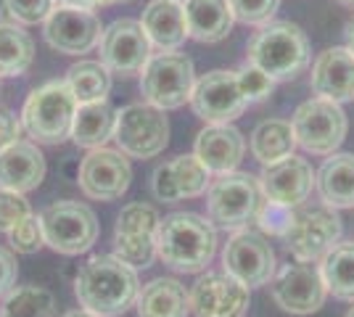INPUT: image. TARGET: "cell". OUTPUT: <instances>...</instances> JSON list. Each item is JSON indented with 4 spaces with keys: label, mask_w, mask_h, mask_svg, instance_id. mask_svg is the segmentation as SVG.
Listing matches in <instances>:
<instances>
[{
    "label": "cell",
    "mask_w": 354,
    "mask_h": 317,
    "mask_svg": "<svg viewBox=\"0 0 354 317\" xmlns=\"http://www.w3.org/2000/svg\"><path fill=\"white\" fill-rule=\"evenodd\" d=\"M74 294L82 309L98 317H117L138 302L140 280L138 272L114 254H95L77 272Z\"/></svg>",
    "instance_id": "obj_1"
},
{
    "label": "cell",
    "mask_w": 354,
    "mask_h": 317,
    "mask_svg": "<svg viewBox=\"0 0 354 317\" xmlns=\"http://www.w3.org/2000/svg\"><path fill=\"white\" fill-rule=\"evenodd\" d=\"M217 251V233L212 222L193 211L167 214L156 230V257L175 272H204Z\"/></svg>",
    "instance_id": "obj_2"
},
{
    "label": "cell",
    "mask_w": 354,
    "mask_h": 317,
    "mask_svg": "<svg viewBox=\"0 0 354 317\" xmlns=\"http://www.w3.org/2000/svg\"><path fill=\"white\" fill-rule=\"evenodd\" d=\"M249 64L262 69L270 79H296L310 66V40L294 21H270L251 37Z\"/></svg>",
    "instance_id": "obj_3"
},
{
    "label": "cell",
    "mask_w": 354,
    "mask_h": 317,
    "mask_svg": "<svg viewBox=\"0 0 354 317\" xmlns=\"http://www.w3.org/2000/svg\"><path fill=\"white\" fill-rule=\"evenodd\" d=\"M77 98L64 79L45 82L32 90L21 108V127L37 143H61L72 135Z\"/></svg>",
    "instance_id": "obj_4"
},
{
    "label": "cell",
    "mask_w": 354,
    "mask_h": 317,
    "mask_svg": "<svg viewBox=\"0 0 354 317\" xmlns=\"http://www.w3.org/2000/svg\"><path fill=\"white\" fill-rule=\"evenodd\" d=\"M341 225L339 209L328 204H315V206H296L291 217V227L283 236L286 249L291 257L299 262H320V259L341 241Z\"/></svg>",
    "instance_id": "obj_5"
},
{
    "label": "cell",
    "mask_w": 354,
    "mask_h": 317,
    "mask_svg": "<svg viewBox=\"0 0 354 317\" xmlns=\"http://www.w3.org/2000/svg\"><path fill=\"white\" fill-rule=\"evenodd\" d=\"M259 180L249 172H227L217 175L207 191V214L209 222L222 230H243L254 222L259 206Z\"/></svg>",
    "instance_id": "obj_6"
},
{
    "label": "cell",
    "mask_w": 354,
    "mask_h": 317,
    "mask_svg": "<svg viewBox=\"0 0 354 317\" xmlns=\"http://www.w3.org/2000/svg\"><path fill=\"white\" fill-rule=\"evenodd\" d=\"M193 85H196L193 61L175 50L151 56L140 75V90L146 104L156 106L162 111H172L191 104Z\"/></svg>",
    "instance_id": "obj_7"
},
{
    "label": "cell",
    "mask_w": 354,
    "mask_h": 317,
    "mask_svg": "<svg viewBox=\"0 0 354 317\" xmlns=\"http://www.w3.org/2000/svg\"><path fill=\"white\" fill-rule=\"evenodd\" d=\"M291 127H294L296 143L307 153L330 156V153L339 151V146L344 143L349 122H346L341 104L315 95L294 111Z\"/></svg>",
    "instance_id": "obj_8"
},
{
    "label": "cell",
    "mask_w": 354,
    "mask_h": 317,
    "mask_svg": "<svg viewBox=\"0 0 354 317\" xmlns=\"http://www.w3.org/2000/svg\"><path fill=\"white\" fill-rule=\"evenodd\" d=\"M40 222L45 246L66 257L85 254L98 238V220L93 209L80 201H53L40 211Z\"/></svg>",
    "instance_id": "obj_9"
},
{
    "label": "cell",
    "mask_w": 354,
    "mask_h": 317,
    "mask_svg": "<svg viewBox=\"0 0 354 317\" xmlns=\"http://www.w3.org/2000/svg\"><path fill=\"white\" fill-rule=\"evenodd\" d=\"M114 140L119 151L133 159H153L169 143V122L162 108L151 104H130L117 111Z\"/></svg>",
    "instance_id": "obj_10"
},
{
    "label": "cell",
    "mask_w": 354,
    "mask_h": 317,
    "mask_svg": "<svg viewBox=\"0 0 354 317\" xmlns=\"http://www.w3.org/2000/svg\"><path fill=\"white\" fill-rule=\"evenodd\" d=\"M270 294L283 312L291 315H312L325 304L328 286L323 280V272L317 262H288L281 265L272 280Z\"/></svg>",
    "instance_id": "obj_11"
},
{
    "label": "cell",
    "mask_w": 354,
    "mask_h": 317,
    "mask_svg": "<svg viewBox=\"0 0 354 317\" xmlns=\"http://www.w3.org/2000/svg\"><path fill=\"white\" fill-rule=\"evenodd\" d=\"M222 270L230 272L243 286H267L278 270L275 251L262 233L254 230H236L222 251Z\"/></svg>",
    "instance_id": "obj_12"
},
{
    "label": "cell",
    "mask_w": 354,
    "mask_h": 317,
    "mask_svg": "<svg viewBox=\"0 0 354 317\" xmlns=\"http://www.w3.org/2000/svg\"><path fill=\"white\" fill-rule=\"evenodd\" d=\"M101 19L93 8H82L74 3H59L53 14L45 19V43L64 56H82L101 43Z\"/></svg>",
    "instance_id": "obj_13"
},
{
    "label": "cell",
    "mask_w": 354,
    "mask_h": 317,
    "mask_svg": "<svg viewBox=\"0 0 354 317\" xmlns=\"http://www.w3.org/2000/svg\"><path fill=\"white\" fill-rule=\"evenodd\" d=\"M101 61L111 75H138L153 56V46L146 30L135 19H117L101 35Z\"/></svg>",
    "instance_id": "obj_14"
},
{
    "label": "cell",
    "mask_w": 354,
    "mask_h": 317,
    "mask_svg": "<svg viewBox=\"0 0 354 317\" xmlns=\"http://www.w3.org/2000/svg\"><path fill=\"white\" fill-rule=\"evenodd\" d=\"M191 106L196 117H201L207 124H230L246 111L249 101L243 98V93L238 88L236 72L214 69L196 79Z\"/></svg>",
    "instance_id": "obj_15"
},
{
    "label": "cell",
    "mask_w": 354,
    "mask_h": 317,
    "mask_svg": "<svg viewBox=\"0 0 354 317\" xmlns=\"http://www.w3.org/2000/svg\"><path fill=\"white\" fill-rule=\"evenodd\" d=\"M133 180V166L127 156L114 148H93L82 159L77 172L80 191L93 201H117L127 193Z\"/></svg>",
    "instance_id": "obj_16"
},
{
    "label": "cell",
    "mask_w": 354,
    "mask_h": 317,
    "mask_svg": "<svg viewBox=\"0 0 354 317\" xmlns=\"http://www.w3.org/2000/svg\"><path fill=\"white\" fill-rule=\"evenodd\" d=\"M251 288L230 272H204L188 291L193 317H243L249 309Z\"/></svg>",
    "instance_id": "obj_17"
},
{
    "label": "cell",
    "mask_w": 354,
    "mask_h": 317,
    "mask_svg": "<svg viewBox=\"0 0 354 317\" xmlns=\"http://www.w3.org/2000/svg\"><path fill=\"white\" fill-rule=\"evenodd\" d=\"M259 180V191L267 201H275L283 206H301L307 204V198L312 196L315 185H317V172L312 169V164L301 156H286L275 164L262 166Z\"/></svg>",
    "instance_id": "obj_18"
},
{
    "label": "cell",
    "mask_w": 354,
    "mask_h": 317,
    "mask_svg": "<svg viewBox=\"0 0 354 317\" xmlns=\"http://www.w3.org/2000/svg\"><path fill=\"white\" fill-rule=\"evenodd\" d=\"M209 185H212V172L193 153L164 162L151 175V193L164 204L198 198L201 193H207Z\"/></svg>",
    "instance_id": "obj_19"
},
{
    "label": "cell",
    "mask_w": 354,
    "mask_h": 317,
    "mask_svg": "<svg viewBox=\"0 0 354 317\" xmlns=\"http://www.w3.org/2000/svg\"><path fill=\"white\" fill-rule=\"evenodd\" d=\"M312 93L344 104L354 98V53L349 48H328L312 64Z\"/></svg>",
    "instance_id": "obj_20"
},
{
    "label": "cell",
    "mask_w": 354,
    "mask_h": 317,
    "mask_svg": "<svg viewBox=\"0 0 354 317\" xmlns=\"http://www.w3.org/2000/svg\"><path fill=\"white\" fill-rule=\"evenodd\" d=\"M246 153V140L233 124H207L193 146V156L207 166L212 175L236 172Z\"/></svg>",
    "instance_id": "obj_21"
},
{
    "label": "cell",
    "mask_w": 354,
    "mask_h": 317,
    "mask_svg": "<svg viewBox=\"0 0 354 317\" xmlns=\"http://www.w3.org/2000/svg\"><path fill=\"white\" fill-rule=\"evenodd\" d=\"M45 177V156L37 143L16 140L0 151V188L30 193Z\"/></svg>",
    "instance_id": "obj_22"
},
{
    "label": "cell",
    "mask_w": 354,
    "mask_h": 317,
    "mask_svg": "<svg viewBox=\"0 0 354 317\" xmlns=\"http://www.w3.org/2000/svg\"><path fill=\"white\" fill-rule=\"evenodd\" d=\"M151 46L159 53H172L191 37L188 35V21L180 0H151L140 19Z\"/></svg>",
    "instance_id": "obj_23"
},
{
    "label": "cell",
    "mask_w": 354,
    "mask_h": 317,
    "mask_svg": "<svg viewBox=\"0 0 354 317\" xmlns=\"http://www.w3.org/2000/svg\"><path fill=\"white\" fill-rule=\"evenodd\" d=\"M183 11L188 21V35L198 43H220L236 24L227 0H185Z\"/></svg>",
    "instance_id": "obj_24"
},
{
    "label": "cell",
    "mask_w": 354,
    "mask_h": 317,
    "mask_svg": "<svg viewBox=\"0 0 354 317\" xmlns=\"http://www.w3.org/2000/svg\"><path fill=\"white\" fill-rule=\"evenodd\" d=\"M138 317H188V288L177 278H153L138 294Z\"/></svg>",
    "instance_id": "obj_25"
},
{
    "label": "cell",
    "mask_w": 354,
    "mask_h": 317,
    "mask_svg": "<svg viewBox=\"0 0 354 317\" xmlns=\"http://www.w3.org/2000/svg\"><path fill=\"white\" fill-rule=\"evenodd\" d=\"M320 201L333 209H354V153H330L317 172Z\"/></svg>",
    "instance_id": "obj_26"
},
{
    "label": "cell",
    "mask_w": 354,
    "mask_h": 317,
    "mask_svg": "<svg viewBox=\"0 0 354 317\" xmlns=\"http://www.w3.org/2000/svg\"><path fill=\"white\" fill-rule=\"evenodd\" d=\"M117 127V111L106 101L95 104H80L72 122V140L80 148H104L106 140L114 137Z\"/></svg>",
    "instance_id": "obj_27"
},
{
    "label": "cell",
    "mask_w": 354,
    "mask_h": 317,
    "mask_svg": "<svg viewBox=\"0 0 354 317\" xmlns=\"http://www.w3.org/2000/svg\"><path fill=\"white\" fill-rule=\"evenodd\" d=\"M249 146H251V156H254L262 166H267V164L281 162V159H286V156H291L299 143H296L291 122L265 119L254 127Z\"/></svg>",
    "instance_id": "obj_28"
},
{
    "label": "cell",
    "mask_w": 354,
    "mask_h": 317,
    "mask_svg": "<svg viewBox=\"0 0 354 317\" xmlns=\"http://www.w3.org/2000/svg\"><path fill=\"white\" fill-rule=\"evenodd\" d=\"M320 272L328 286V294H333L341 302L354 304V241H339L323 259Z\"/></svg>",
    "instance_id": "obj_29"
},
{
    "label": "cell",
    "mask_w": 354,
    "mask_h": 317,
    "mask_svg": "<svg viewBox=\"0 0 354 317\" xmlns=\"http://www.w3.org/2000/svg\"><path fill=\"white\" fill-rule=\"evenodd\" d=\"M35 61V43L21 24L0 21V79L24 75Z\"/></svg>",
    "instance_id": "obj_30"
},
{
    "label": "cell",
    "mask_w": 354,
    "mask_h": 317,
    "mask_svg": "<svg viewBox=\"0 0 354 317\" xmlns=\"http://www.w3.org/2000/svg\"><path fill=\"white\" fill-rule=\"evenodd\" d=\"M64 82L74 93L77 104L106 101V95L111 93V72L106 69L104 61H77L69 66Z\"/></svg>",
    "instance_id": "obj_31"
},
{
    "label": "cell",
    "mask_w": 354,
    "mask_h": 317,
    "mask_svg": "<svg viewBox=\"0 0 354 317\" xmlns=\"http://www.w3.org/2000/svg\"><path fill=\"white\" fill-rule=\"evenodd\" d=\"M53 294L40 286H19L11 288L3 304L0 317H53Z\"/></svg>",
    "instance_id": "obj_32"
},
{
    "label": "cell",
    "mask_w": 354,
    "mask_h": 317,
    "mask_svg": "<svg viewBox=\"0 0 354 317\" xmlns=\"http://www.w3.org/2000/svg\"><path fill=\"white\" fill-rule=\"evenodd\" d=\"M159 222H162L159 211L151 204L138 201V204H127L122 209V214L117 217V230L114 233H119V236H156Z\"/></svg>",
    "instance_id": "obj_33"
},
{
    "label": "cell",
    "mask_w": 354,
    "mask_h": 317,
    "mask_svg": "<svg viewBox=\"0 0 354 317\" xmlns=\"http://www.w3.org/2000/svg\"><path fill=\"white\" fill-rule=\"evenodd\" d=\"M114 257L133 270L148 267L156 259V236H119L114 233Z\"/></svg>",
    "instance_id": "obj_34"
},
{
    "label": "cell",
    "mask_w": 354,
    "mask_h": 317,
    "mask_svg": "<svg viewBox=\"0 0 354 317\" xmlns=\"http://www.w3.org/2000/svg\"><path fill=\"white\" fill-rule=\"evenodd\" d=\"M291 217H294V209L291 206H283V204H275V201H259L257 206V214H254V222L259 225V230L265 236H275V238H283L291 227Z\"/></svg>",
    "instance_id": "obj_35"
},
{
    "label": "cell",
    "mask_w": 354,
    "mask_h": 317,
    "mask_svg": "<svg viewBox=\"0 0 354 317\" xmlns=\"http://www.w3.org/2000/svg\"><path fill=\"white\" fill-rule=\"evenodd\" d=\"M8 243H11V249H14L16 254H35V251H40L45 246L40 214L24 217V220L8 233Z\"/></svg>",
    "instance_id": "obj_36"
},
{
    "label": "cell",
    "mask_w": 354,
    "mask_h": 317,
    "mask_svg": "<svg viewBox=\"0 0 354 317\" xmlns=\"http://www.w3.org/2000/svg\"><path fill=\"white\" fill-rule=\"evenodd\" d=\"M236 21L251 24V27H265L278 14L281 0H227Z\"/></svg>",
    "instance_id": "obj_37"
},
{
    "label": "cell",
    "mask_w": 354,
    "mask_h": 317,
    "mask_svg": "<svg viewBox=\"0 0 354 317\" xmlns=\"http://www.w3.org/2000/svg\"><path fill=\"white\" fill-rule=\"evenodd\" d=\"M236 77H238V88H241L243 98H246L249 104L267 101L272 88H275V79H270L262 69H257L249 61H246L241 69H236Z\"/></svg>",
    "instance_id": "obj_38"
},
{
    "label": "cell",
    "mask_w": 354,
    "mask_h": 317,
    "mask_svg": "<svg viewBox=\"0 0 354 317\" xmlns=\"http://www.w3.org/2000/svg\"><path fill=\"white\" fill-rule=\"evenodd\" d=\"M32 214L30 201L24 198V193H16L8 188H0V233H11L24 217Z\"/></svg>",
    "instance_id": "obj_39"
},
{
    "label": "cell",
    "mask_w": 354,
    "mask_h": 317,
    "mask_svg": "<svg viewBox=\"0 0 354 317\" xmlns=\"http://www.w3.org/2000/svg\"><path fill=\"white\" fill-rule=\"evenodd\" d=\"M53 8L56 0H6V11L16 24H45Z\"/></svg>",
    "instance_id": "obj_40"
},
{
    "label": "cell",
    "mask_w": 354,
    "mask_h": 317,
    "mask_svg": "<svg viewBox=\"0 0 354 317\" xmlns=\"http://www.w3.org/2000/svg\"><path fill=\"white\" fill-rule=\"evenodd\" d=\"M16 275H19V265H16L14 249L0 246V296H6L14 288Z\"/></svg>",
    "instance_id": "obj_41"
},
{
    "label": "cell",
    "mask_w": 354,
    "mask_h": 317,
    "mask_svg": "<svg viewBox=\"0 0 354 317\" xmlns=\"http://www.w3.org/2000/svg\"><path fill=\"white\" fill-rule=\"evenodd\" d=\"M21 119H16V114L11 108H3L0 106V151L6 146H11L16 140H21Z\"/></svg>",
    "instance_id": "obj_42"
},
{
    "label": "cell",
    "mask_w": 354,
    "mask_h": 317,
    "mask_svg": "<svg viewBox=\"0 0 354 317\" xmlns=\"http://www.w3.org/2000/svg\"><path fill=\"white\" fill-rule=\"evenodd\" d=\"M64 3H74L82 8H101V6H114V3H127V0H64Z\"/></svg>",
    "instance_id": "obj_43"
},
{
    "label": "cell",
    "mask_w": 354,
    "mask_h": 317,
    "mask_svg": "<svg viewBox=\"0 0 354 317\" xmlns=\"http://www.w3.org/2000/svg\"><path fill=\"white\" fill-rule=\"evenodd\" d=\"M344 35H346V48L354 53V19L346 24V30H344Z\"/></svg>",
    "instance_id": "obj_44"
},
{
    "label": "cell",
    "mask_w": 354,
    "mask_h": 317,
    "mask_svg": "<svg viewBox=\"0 0 354 317\" xmlns=\"http://www.w3.org/2000/svg\"><path fill=\"white\" fill-rule=\"evenodd\" d=\"M61 317H98V315H93L88 309H72V312H66V315H61Z\"/></svg>",
    "instance_id": "obj_45"
},
{
    "label": "cell",
    "mask_w": 354,
    "mask_h": 317,
    "mask_svg": "<svg viewBox=\"0 0 354 317\" xmlns=\"http://www.w3.org/2000/svg\"><path fill=\"white\" fill-rule=\"evenodd\" d=\"M336 3H341V6H346V8H354V0H336Z\"/></svg>",
    "instance_id": "obj_46"
},
{
    "label": "cell",
    "mask_w": 354,
    "mask_h": 317,
    "mask_svg": "<svg viewBox=\"0 0 354 317\" xmlns=\"http://www.w3.org/2000/svg\"><path fill=\"white\" fill-rule=\"evenodd\" d=\"M3 11H6V0H0V14H3ZM6 14H8V11H6Z\"/></svg>",
    "instance_id": "obj_47"
},
{
    "label": "cell",
    "mask_w": 354,
    "mask_h": 317,
    "mask_svg": "<svg viewBox=\"0 0 354 317\" xmlns=\"http://www.w3.org/2000/svg\"><path fill=\"white\" fill-rule=\"evenodd\" d=\"M346 317H354V307L349 309V312H346Z\"/></svg>",
    "instance_id": "obj_48"
},
{
    "label": "cell",
    "mask_w": 354,
    "mask_h": 317,
    "mask_svg": "<svg viewBox=\"0 0 354 317\" xmlns=\"http://www.w3.org/2000/svg\"><path fill=\"white\" fill-rule=\"evenodd\" d=\"M180 3H185V0H180Z\"/></svg>",
    "instance_id": "obj_49"
}]
</instances>
